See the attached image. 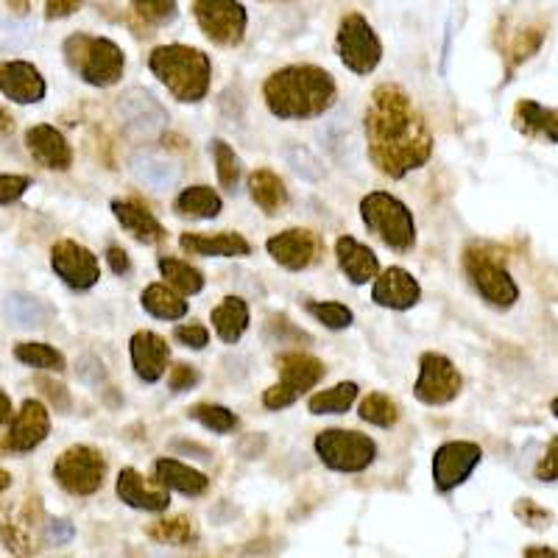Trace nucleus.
Masks as SVG:
<instances>
[{"instance_id":"obj_12","label":"nucleus","mask_w":558,"mask_h":558,"mask_svg":"<svg viewBox=\"0 0 558 558\" xmlns=\"http://www.w3.org/2000/svg\"><path fill=\"white\" fill-rule=\"evenodd\" d=\"M463 388V377L456 363L441 352H425L418 357V377L413 383V397L422 405L441 408L458 400Z\"/></svg>"},{"instance_id":"obj_47","label":"nucleus","mask_w":558,"mask_h":558,"mask_svg":"<svg viewBox=\"0 0 558 558\" xmlns=\"http://www.w3.org/2000/svg\"><path fill=\"white\" fill-rule=\"evenodd\" d=\"M173 336L187 349H204L209 343V330L204 324H179Z\"/></svg>"},{"instance_id":"obj_35","label":"nucleus","mask_w":558,"mask_h":558,"mask_svg":"<svg viewBox=\"0 0 558 558\" xmlns=\"http://www.w3.org/2000/svg\"><path fill=\"white\" fill-rule=\"evenodd\" d=\"M132 171L148 187H157V191H168L173 187L179 179V168L173 166L171 159L157 157V154H137L132 159Z\"/></svg>"},{"instance_id":"obj_57","label":"nucleus","mask_w":558,"mask_h":558,"mask_svg":"<svg viewBox=\"0 0 558 558\" xmlns=\"http://www.w3.org/2000/svg\"><path fill=\"white\" fill-rule=\"evenodd\" d=\"M9 132H14V121H12V114H9L7 109L0 107V137H7Z\"/></svg>"},{"instance_id":"obj_37","label":"nucleus","mask_w":558,"mask_h":558,"mask_svg":"<svg viewBox=\"0 0 558 558\" xmlns=\"http://www.w3.org/2000/svg\"><path fill=\"white\" fill-rule=\"evenodd\" d=\"M148 536L159 545H179V547H191L198 542V527L191 517H168V520H159L148 527Z\"/></svg>"},{"instance_id":"obj_4","label":"nucleus","mask_w":558,"mask_h":558,"mask_svg":"<svg viewBox=\"0 0 558 558\" xmlns=\"http://www.w3.org/2000/svg\"><path fill=\"white\" fill-rule=\"evenodd\" d=\"M68 68L89 87H114L126 73V53L114 39L76 32L62 43Z\"/></svg>"},{"instance_id":"obj_3","label":"nucleus","mask_w":558,"mask_h":558,"mask_svg":"<svg viewBox=\"0 0 558 558\" xmlns=\"http://www.w3.org/2000/svg\"><path fill=\"white\" fill-rule=\"evenodd\" d=\"M148 70L179 104H198L207 98L213 82V62L193 45H157L148 53Z\"/></svg>"},{"instance_id":"obj_2","label":"nucleus","mask_w":558,"mask_h":558,"mask_svg":"<svg viewBox=\"0 0 558 558\" xmlns=\"http://www.w3.org/2000/svg\"><path fill=\"white\" fill-rule=\"evenodd\" d=\"M263 98L279 121H313L330 112L338 98L336 78L318 64H288L263 84Z\"/></svg>"},{"instance_id":"obj_42","label":"nucleus","mask_w":558,"mask_h":558,"mask_svg":"<svg viewBox=\"0 0 558 558\" xmlns=\"http://www.w3.org/2000/svg\"><path fill=\"white\" fill-rule=\"evenodd\" d=\"M307 313L332 332L349 330L352 322H355V313L349 311L347 305H341V302H307Z\"/></svg>"},{"instance_id":"obj_48","label":"nucleus","mask_w":558,"mask_h":558,"mask_svg":"<svg viewBox=\"0 0 558 558\" xmlns=\"http://www.w3.org/2000/svg\"><path fill=\"white\" fill-rule=\"evenodd\" d=\"M196 383H198V368L187 366V363H177V366L171 368V375H168V388H171L173 393L191 391Z\"/></svg>"},{"instance_id":"obj_28","label":"nucleus","mask_w":558,"mask_h":558,"mask_svg":"<svg viewBox=\"0 0 558 558\" xmlns=\"http://www.w3.org/2000/svg\"><path fill=\"white\" fill-rule=\"evenodd\" d=\"M213 318V330L223 343H238L246 336L248 324H252V313H248L246 299L243 296H223L218 307L209 313Z\"/></svg>"},{"instance_id":"obj_39","label":"nucleus","mask_w":558,"mask_h":558,"mask_svg":"<svg viewBox=\"0 0 558 558\" xmlns=\"http://www.w3.org/2000/svg\"><path fill=\"white\" fill-rule=\"evenodd\" d=\"M357 413H361L363 422L383 427V430H388V427H393L397 422H400V405H397V402L383 391L368 393L366 400L361 402V408H357Z\"/></svg>"},{"instance_id":"obj_50","label":"nucleus","mask_w":558,"mask_h":558,"mask_svg":"<svg viewBox=\"0 0 558 558\" xmlns=\"http://www.w3.org/2000/svg\"><path fill=\"white\" fill-rule=\"evenodd\" d=\"M556 452H558V438H550V447H547L545 458L536 466V481L542 483H556Z\"/></svg>"},{"instance_id":"obj_53","label":"nucleus","mask_w":558,"mask_h":558,"mask_svg":"<svg viewBox=\"0 0 558 558\" xmlns=\"http://www.w3.org/2000/svg\"><path fill=\"white\" fill-rule=\"evenodd\" d=\"M39 386L45 388V393H48V400L53 402V405L59 408V411H70V397H68V388L64 386H57V383H48L43 380Z\"/></svg>"},{"instance_id":"obj_56","label":"nucleus","mask_w":558,"mask_h":558,"mask_svg":"<svg viewBox=\"0 0 558 558\" xmlns=\"http://www.w3.org/2000/svg\"><path fill=\"white\" fill-rule=\"evenodd\" d=\"M7 7H9V12H14V14H20V17H23V14L32 12L34 0H7Z\"/></svg>"},{"instance_id":"obj_7","label":"nucleus","mask_w":558,"mask_h":558,"mask_svg":"<svg viewBox=\"0 0 558 558\" xmlns=\"http://www.w3.org/2000/svg\"><path fill=\"white\" fill-rule=\"evenodd\" d=\"M318 461L341 475H357L366 472L377 461V441L361 430H322L313 441Z\"/></svg>"},{"instance_id":"obj_54","label":"nucleus","mask_w":558,"mask_h":558,"mask_svg":"<svg viewBox=\"0 0 558 558\" xmlns=\"http://www.w3.org/2000/svg\"><path fill=\"white\" fill-rule=\"evenodd\" d=\"M522 558H558V553L553 545H531L525 547Z\"/></svg>"},{"instance_id":"obj_23","label":"nucleus","mask_w":558,"mask_h":558,"mask_svg":"<svg viewBox=\"0 0 558 558\" xmlns=\"http://www.w3.org/2000/svg\"><path fill=\"white\" fill-rule=\"evenodd\" d=\"M26 148L48 171H70V166H73V148H70L68 137L51 123H37V126L28 129Z\"/></svg>"},{"instance_id":"obj_49","label":"nucleus","mask_w":558,"mask_h":558,"mask_svg":"<svg viewBox=\"0 0 558 558\" xmlns=\"http://www.w3.org/2000/svg\"><path fill=\"white\" fill-rule=\"evenodd\" d=\"M84 7V0H45V20H64L76 14Z\"/></svg>"},{"instance_id":"obj_36","label":"nucleus","mask_w":558,"mask_h":558,"mask_svg":"<svg viewBox=\"0 0 558 558\" xmlns=\"http://www.w3.org/2000/svg\"><path fill=\"white\" fill-rule=\"evenodd\" d=\"M157 266L168 286L177 293H184V296H196V293H202L204 286H207L204 274L198 271L196 266H191V263L179 260V257H159Z\"/></svg>"},{"instance_id":"obj_52","label":"nucleus","mask_w":558,"mask_h":558,"mask_svg":"<svg viewBox=\"0 0 558 558\" xmlns=\"http://www.w3.org/2000/svg\"><path fill=\"white\" fill-rule=\"evenodd\" d=\"M107 263H109V268L118 274V277H123V274L132 271V260H129L126 248H121V246H109L107 248Z\"/></svg>"},{"instance_id":"obj_22","label":"nucleus","mask_w":558,"mask_h":558,"mask_svg":"<svg viewBox=\"0 0 558 558\" xmlns=\"http://www.w3.org/2000/svg\"><path fill=\"white\" fill-rule=\"evenodd\" d=\"M118 114L137 134H157L159 129L168 126V112L146 89H129V93H123L118 98Z\"/></svg>"},{"instance_id":"obj_27","label":"nucleus","mask_w":558,"mask_h":558,"mask_svg":"<svg viewBox=\"0 0 558 558\" xmlns=\"http://www.w3.org/2000/svg\"><path fill=\"white\" fill-rule=\"evenodd\" d=\"M154 483L184 497H202L209 488V477L204 472L193 470L177 458H157L154 461Z\"/></svg>"},{"instance_id":"obj_45","label":"nucleus","mask_w":558,"mask_h":558,"mask_svg":"<svg viewBox=\"0 0 558 558\" xmlns=\"http://www.w3.org/2000/svg\"><path fill=\"white\" fill-rule=\"evenodd\" d=\"M32 179L23 173H0V204H14L26 196Z\"/></svg>"},{"instance_id":"obj_9","label":"nucleus","mask_w":558,"mask_h":558,"mask_svg":"<svg viewBox=\"0 0 558 558\" xmlns=\"http://www.w3.org/2000/svg\"><path fill=\"white\" fill-rule=\"evenodd\" d=\"M336 51L343 68L357 73V76H368L375 73L377 64L383 62V43L377 32L372 28L361 12H347L338 23L336 34Z\"/></svg>"},{"instance_id":"obj_6","label":"nucleus","mask_w":558,"mask_h":558,"mask_svg":"<svg viewBox=\"0 0 558 558\" xmlns=\"http://www.w3.org/2000/svg\"><path fill=\"white\" fill-rule=\"evenodd\" d=\"M363 227L393 252H411L416 246V221L402 198L386 191H375L361 198Z\"/></svg>"},{"instance_id":"obj_41","label":"nucleus","mask_w":558,"mask_h":558,"mask_svg":"<svg viewBox=\"0 0 558 558\" xmlns=\"http://www.w3.org/2000/svg\"><path fill=\"white\" fill-rule=\"evenodd\" d=\"M187 416L193 418V422H198L202 427H207V430L213 433H232L238 427V416L229 408L223 405H216V402H198V405H193L191 411H187Z\"/></svg>"},{"instance_id":"obj_30","label":"nucleus","mask_w":558,"mask_h":558,"mask_svg":"<svg viewBox=\"0 0 558 558\" xmlns=\"http://www.w3.org/2000/svg\"><path fill=\"white\" fill-rule=\"evenodd\" d=\"M177 216L193 218V221H213V218L221 216L223 198L218 196L213 187L207 184H193V187H184L182 193L173 202Z\"/></svg>"},{"instance_id":"obj_19","label":"nucleus","mask_w":558,"mask_h":558,"mask_svg":"<svg viewBox=\"0 0 558 558\" xmlns=\"http://www.w3.org/2000/svg\"><path fill=\"white\" fill-rule=\"evenodd\" d=\"M422 299V286L411 271L400 266H391L375 277L372 286V302L386 311H411Z\"/></svg>"},{"instance_id":"obj_29","label":"nucleus","mask_w":558,"mask_h":558,"mask_svg":"<svg viewBox=\"0 0 558 558\" xmlns=\"http://www.w3.org/2000/svg\"><path fill=\"white\" fill-rule=\"evenodd\" d=\"M3 313H7L9 322L17 324V327H26V330H32V327H48L53 322V316H57L48 302L23 291L9 293L7 302H3Z\"/></svg>"},{"instance_id":"obj_44","label":"nucleus","mask_w":558,"mask_h":558,"mask_svg":"<svg viewBox=\"0 0 558 558\" xmlns=\"http://www.w3.org/2000/svg\"><path fill=\"white\" fill-rule=\"evenodd\" d=\"M542 39H545V28H527V32H522L520 37L514 39V48H511V70L539 51Z\"/></svg>"},{"instance_id":"obj_43","label":"nucleus","mask_w":558,"mask_h":558,"mask_svg":"<svg viewBox=\"0 0 558 558\" xmlns=\"http://www.w3.org/2000/svg\"><path fill=\"white\" fill-rule=\"evenodd\" d=\"M129 3L140 17L154 23V26H166L179 12V0H129Z\"/></svg>"},{"instance_id":"obj_10","label":"nucleus","mask_w":558,"mask_h":558,"mask_svg":"<svg viewBox=\"0 0 558 558\" xmlns=\"http://www.w3.org/2000/svg\"><path fill=\"white\" fill-rule=\"evenodd\" d=\"M53 481L73 497H93L107 481V458L89 445H73L53 463Z\"/></svg>"},{"instance_id":"obj_38","label":"nucleus","mask_w":558,"mask_h":558,"mask_svg":"<svg viewBox=\"0 0 558 558\" xmlns=\"http://www.w3.org/2000/svg\"><path fill=\"white\" fill-rule=\"evenodd\" d=\"M14 357H17L20 363H26V366L39 368V372H57V375L64 372V366H68L62 352H59L57 347H51V343L43 341L17 343V347H14Z\"/></svg>"},{"instance_id":"obj_26","label":"nucleus","mask_w":558,"mask_h":558,"mask_svg":"<svg viewBox=\"0 0 558 558\" xmlns=\"http://www.w3.org/2000/svg\"><path fill=\"white\" fill-rule=\"evenodd\" d=\"M179 246L196 257H248L252 243L241 232H184Z\"/></svg>"},{"instance_id":"obj_34","label":"nucleus","mask_w":558,"mask_h":558,"mask_svg":"<svg viewBox=\"0 0 558 558\" xmlns=\"http://www.w3.org/2000/svg\"><path fill=\"white\" fill-rule=\"evenodd\" d=\"M357 391H361V388L352 380H343L332 388H324V391L313 393L311 402H307V411H311L313 416H341V413H347L349 408L355 405Z\"/></svg>"},{"instance_id":"obj_32","label":"nucleus","mask_w":558,"mask_h":558,"mask_svg":"<svg viewBox=\"0 0 558 558\" xmlns=\"http://www.w3.org/2000/svg\"><path fill=\"white\" fill-rule=\"evenodd\" d=\"M140 305H143L148 316L159 318V322H179L191 311L182 293L173 291L171 286H162V282H154V286H148L146 291L140 293Z\"/></svg>"},{"instance_id":"obj_31","label":"nucleus","mask_w":558,"mask_h":558,"mask_svg":"<svg viewBox=\"0 0 558 558\" xmlns=\"http://www.w3.org/2000/svg\"><path fill=\"white\" fill-rule=\"evenodd\" d=\"M514 123L520 132L525 134H539L550 146L558 143V114L553 107H542L533 98H522L514 109Z\"/></svg>"},{"instance_id":"obj_58","label":"nucleus","mask_w":558,"mask_h":558,"mask_svg":"<svg viewBox=\"0 0 558 558\" xmlns=\"http://www.w3.org/2000/svg\"><path fill=\"white\" fill-rule=\"evenodd\" d=\"M9 486H12V475H9L7 470H0V495H3Z\"/></svg>"},{"instance_id":"obj_18","label":"nucleus","mask_w":558,"mask_h":558,"mask_svg":"<svg viewBox=\"0 0 558 558\" xmlns=\"http://www.w3.org/2000/svg\"><path fill=\"white\" fill-rule=\"evenodd\" d=\"M0 93L14 104H39L48 93L43 73L37 64L26 62V59H9L0 62Z\"/></svg>"},{"instance_id":"obj_46","label":"nucleus","mask_w":558,"mask_h":558,"mask_svg":"<svg viewBox=\"0 0 558 558\" xmlns=\"http://www.w3.org/2000/svg\"><path fill=\"white\" fill-rule=\"evenodd\" d=\"M514 514L520 517V520L525 522L527 527H536V531L547 527V522L553 520L550 511H547V508H542L539 502H533V500H520V502H517Z\"/></svg>"},{"instance_id":"obj_55","label":"nucleus","mask_w":558,"mask_h":558,"mask_svg":"<svg viewBox=\"0 0 558 558\" xmlns=\"http://www.w3.org/2000/svg\"><path fill=\"white\" fill-rule=\"evenodd\" d=\"M14 418V408H12V400H9V393L0 388V425H9Z\"/></svg>"},{"instance_id":"obj_11","label":"nucleus","mask_w":558,"mask_h":558,"mask_svg":"<svg viewBox=\"0 0 558 558\" xmlns=\"http://www.w3.org/2000/svg\"><path fill=\"white\" fill-rule=\"evenodd\" d=\"M191 9L209 43L238 48L246 37L248 14L241 0H191Z\"/></svg>"},{"instance_id":"obj_14","label":"nucleus","mask_w":558,"mask_h":558,"mask_svg":"<svg viewBox=\"0 0 558 558\" xmlns=\"http://www.w3.org/2000/svg\"><path fill=\"white\" fill-rule=\"evenodd\" d=\"M483 461V447L475 441H445L433 452V486L438 495H450L470 481Z\"/></svg>"},{"instance_id":"obj_40","label":"nucleus","mask_w":558,"mask_h":558,"mask_svg":"<svg viewBox=\"0 0 558 558\" xmlns=\"http://www.w3.org/2000/svg\"><path fill=\"white\" fill-rule=\"evenodd\" d=\"M209 154H213V162H216V173L221 187L235 191L238 182H241V159H238L235 148L229 146L227 140L216 137L209 143Z\"/></svg>"},{"instance_id":"obj_25","label":"nucleus","mask_w":558,"mask_h":558,"mask_svg":"<svg viewBox=\"0 0 558 558\" xmlns=\"http://www.w3.org/2000/svg\"><path fill=\"white\" fill-rule=\"evenodd\" d=\"M336 260H338V268L343 271V277H347L352 286H368V282H375V277L380 274V260H377V254L372 252L366 243L355 241L352 235L338 238Z\"/></svg>"},{"instance_id":"obj_33","label":"nucleus","mask_w":558,"mask_h":558,"mask_svg":"<svg viewBox=\"0 0 558 558\" xmlns=\"http://www.w3.org/2000/svg\"><path fill=\"white\" fill-rule=\"evenodd\" d=\"M248 196H252V202L257 204L266 216H277L279 209L288 204V187L274 171L257 168V171H252V177H248Z\"/></svg>"},{"instance_id":"obj_5","label":"nucleus","mask_w":558,"mask_h":558,"mask_svg":"<svg viewBox=\"0 0 558 558\" xmlns=\"http://www.w3.org/2000/svg\"><path fill=\"white\" fill-rule=\"evenodd\" d=\"M463 271L486 305L508 311L520 302V286L502 263V254L488 243H470L463 248Z\"/></svg>"},{"instance_id":"obj_8","label":"nucleus","mask_w":558,"mask_h":558,"mask_svg":"<svg viewBox=\"0 0 558 558\" xmlns=\"http://www.w3.org/2000/svg\"><path fill=\"white\" fill-rule=\"evenodd\" d=\"M279 368V383H274L271 388H266L263 393V405L268 411H282V408H291L293 402L302 400L307 391L318 386L327 375V366H324L318 357L305 355V352H288L277 361Z\"/></svg>"},{"instance_id":"obj_20","label":"nucleus","mask_w":558,"mask_h":558,"mask_svg":"<svg viewBox=\"0 0 558 558\" xmlns=\"http://www.w3.org/2000/svg\"><path fill=\"white\" fill-rule=\"evenodd\" d=\"M129 355H132L134 375L143 383H159L168 372V361H171V347L162 336L151 330L134 332L129 341Z\"/></svg>"},{"instance_id":"obj_21","label":"nucleus","mask_w":558,"mask_h":558,"mask_svg":"<svg viewBox=\"0 0 558 558\" xmlns=\"http://www.w3.org/2000/svg\"><path fill=\"white\" fill-rule=\"evenodd\" d=\"M114 492H118L121 502H126L134 511H146V514H162L171 506V492L157 486V483H148L134 466L121 470Z\"/></svg>"},{"instance_id":"obj_1","label":"nucleus","mask_w":558,"mask_h":558,"mask_svg":"<svg viewBox=\"0 0 558 558\" xmlns=\"http://www.w3.org/2000/svg\"><path fill=\"white\" fill-rule=\"evenodd\" d=\"M368 159L388 179H405L433 157V132L400 84H380L363 114Z\"/></svg>"},{"instance_id":"obj_16","label":"nucleus","mask_w":558,"mask_h":558,"mask_svg":"<svg viewBox=\"0 0 558 558\" xmlns=\"http://www.w3.org/2000/svg\"><path fill=\"white\" fill-rule=\"evenodd\" d=\"M266 252L286 271H307L322 257V238L313 229L293 227L268 238Z\"/></svg>"},{"instance_id":"obj_24","label":"nucleus","mask_w":558,"mask_h":558,"mask_svg":"<svg viewBox=\"0 0 558 558\" xmlns=\"http://www.w3.org/2000/svg\"><path fill=\"white\" fill-rule=\"evenodd\" d=\"M112 216L143 246H157V243L166 241V227L157 221V216L146 204L134 202V198H114Z\"/></svg>"},{"instance_id":"obj_51","label":"nucleus","mask_w":558,"mask_h":558,"mask_svg":"<svg viewBox=\"0 0 558 558\" xmlns=\"http://www.w3.org/2000/svg\"><path fill=\"white\" fill-rule=\"evenodd\" d=\"M45 527H48V542H51V545H64V542L73 539V533H76V527L70 525V520H51Z\"/></svg>"},{"instance_id":"obj_17","label":"nucleus","mask_w":558,"mask_h":558,"mask_svg":"<svg viewBox=\"0 0 558 558\" xmlns=\"http://www.w3.org/2000/svg\"><path fill=\"white\" fill-rule=\"evenodd\" d=\"M51 436V413L39 400H26L9 422L7 447L12 452H32Z\"/></svg>"},{"instance_id":"obj_15","label":"nucleus","mask_w":558,"mask_h":558,"mask_svg":"<svg viewBox=\"0 0 558 558\" xmlns=\"http://www.w3.org/2000/svg\"><path fill=\"white\" fill-rule=\"evenodd\" d=\"M51 268L70 291H89L101 279V263L84 243L78 241H57L51 248Z\"/></svg>"},{"instance_id":"obj_13","label":"nucleus","mask_w":558,"mask_h":558,"mask_svg":"<svg viewBox=\"0 0 558 558\" xmlns=\"http://www.w3.org/2000/svg\"><path fill=\"white\" fill-rule=\"evenodd\" d=\"M39 502H0V542L12 556L32 558L39 542Z\"/></svg>"}]
</instances>
